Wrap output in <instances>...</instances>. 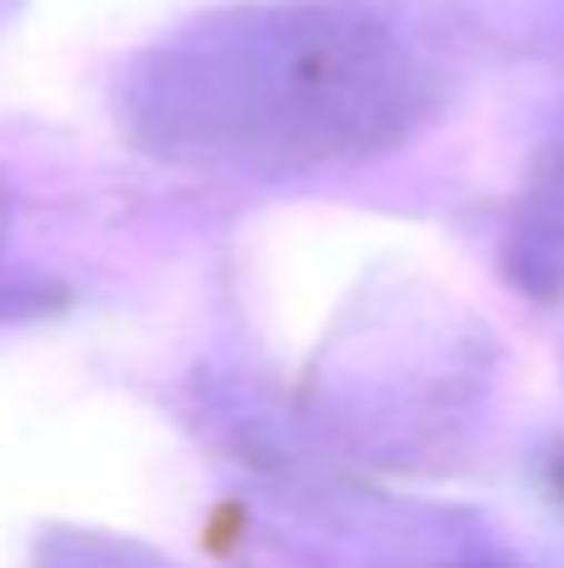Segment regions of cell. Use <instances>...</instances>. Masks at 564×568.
<instances>
[{
  "instance_id": "obj_1",
  "label": "cell",
  "mask_w": 564,
  "mask_h": 568,
  "mask_svg": "<svg viewBox=\"0 0 564 568\" xmlns=\"http://www.w3.org/2000/svg\"><path fill=\"white\" fill-rule=\"evenodd\" d=\"M435 100L425 50L375 10L290 6L210 26L135 80L160 145L230 165H320L415 125Z\"/></svg>"
}]
</instances>
